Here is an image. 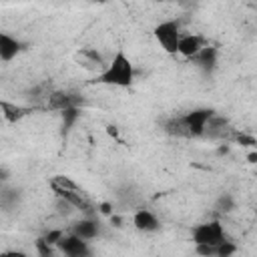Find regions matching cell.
<instances>
[{
  "instance_id": "2",
  "label": "cell",
  "mask_w": 257,
  "mask_h": 257,
  "mask_svg": "<svg viewBox=\"0 0 257 257\" xmlns=\"http://www.w3.org/2000/svg\"><path fill=\"white\" fill-rule=\"evenodd\" d=\"M135 64L131 56L124 52V48H116L106 66L94 74L92 82L94 84H106V86H116V88H131L135 84Z\"/></svg>"
},
{
  "instance_id": "8",
  "label": "cell",
  "mask_w": 257,
  "mask_h": 257,
  "mask_svg": "<svg viewBox=\"0 0 257 257\" xmlns=\"http://www.w3.org/2000/svg\"><path fill=\"white\" fill-rule=\"evenodd\" d=\"M70 231L86 241H92L100 235V221L94 215H82L78 221H74L70 225Z\"/></svg>"
},
{
  "instance_id": "7",
  "label": "cell",
  "mask_w": 257,
  "mask_h": 257,
  "mask_svg": "<svg viewBox=\"0 0 257 257\" xmlns=\"http://www.w3.org/2000/svg\"><path fill=\"white\" fill-rule=\"evenodd\" d=\"M82 102V98L74 92H68V90H50L46 94V106L50 110H68V108H78Z\"/></svg>"
},
{
  "instance_id": "5",
  "label": "cell",
  "mask_w": 257,
  "mask_h": 257,
  "mask_svg": "<svg viewBox=\"0 0 257 257\" xmlns=\"http://www.w3.org/2000/svg\"><path fill=\"white\" fill-rule=\"evenodd\" d=\"M153 36L157 44L167 52V54H177L179 52V40L183 36L179 20H161L153 28Z\"/></svg>"
},
{
  "instance_id": "21",
  "label": "cell",
  "mask_w": 257,
  "mask_h": 257,
  "mask_svg": "<svg viewBox=\"0 0 257 257\" xmlns=\"http://www.w3.org/2000/svg\"><path fill=\"white\" fill-rule=\"evenodd\" d=\"M62 235H64V231H62V229H50V231H46L42 237H44L50 245H54V247H56V243L60 241V237H62Z\"/></svg>"
},
{
  "instance_id": "14",
  "label": "cell",
  "mask_w": 257,
  "mask_h": 257,
  "mask_svg": "<svg viewBox=\"0 0 257 257\" xmlns=\"http://www.w3.org/2000/svg\"><path fill=\"white\" fill-rule=\"evenodd\" d=\"M0 108H2V116L6 122H20L24 116L30 114V108L28 106H22V104H16V102H8V100H2L0 102Z\"/></svg>"
},
{
  "instance_id": "13",
  "label": "cell",
  "mask_w": 257,
  "mask_h": 257,
  "mask_svg": "<svg viewBox=\"0 0 257 257\" xmlns=\"http://www.w3.org/2000/svg\"><path fill=\"white\" fill-rule=\"evenodd\" d=\"M217 60H219V50H217L215 46H211V44H205V48L193 58V62H195L203 72H211V70H215Z\"/></svg>"
},
{
  "instance_id": "19",
  "label": "cell",
  "mask_w": 257,
  "mask_h": 257,
  "mask_svg": "<svg viewBox=\"0 0 257 257\" xmlns=\"http://www.w3.org/2000/svg\"><path fill=\"white\" fill-rule=\"evenodd\" d=\"M233 253H237V245L231 239H225L223 243L217 245V257H229Z\"/></svg>"
},
{
  "instance_id": "23",
  "label": "cell",
  "mask_w": 257,
  "mask_h": 257,
  "mask_svg": "<svg viewBox=\"0 0 257 257\" xmlns=\"http://www.w3.org/2000/svg\"><path fill=\"white\" fill-rule=\"evenodd\" d=\"M106 133H108L110 137H114V139H118V128H116L114 124H108V126H106Z\"/></svg>"
},
{
  "instance_id": "24",
  "label": "cell",
  "mask_w": 257,
  "mask_h": 257,
  "mask_svg": "<svg viewBox=\"0 0 257 257\" xmlns=\"http://www.w3.org/2000/svg\"><path fill=\"white\" fill-rule=\"evenodd\" d=\"M247 161H249V163H253V165H255V163H257V151H251V153H249V155H247Z\"/></svg>"
},
{
  "instance_id": "18",
  "label": "cell",
  "mask_w": 257,
  "mask_h": 257,
  "mask_svg": "<svg viewBox=\"0 0 257 257\" xmlns=\"http://www.w3.org/2000/svg\"><path fill=\"white\" fill-rule=\"evenodd\" d=\"M34 245H36V251H38V255H40V257H50L54 251H58V249H56L54 245H50L44 237H38Z\"/></svg>"
},
{
  "instance_id": "20",
  "label": "cell",
  "mask_w": 257,
  "mask_h": 257,
  "mask_svg": "<svg viewBox=\"0 0 257 257\" xmlns=\"http://www.w3.org/2000/svg\"><path fill=\"white\" fill-rule=\"evenodd\" d=\"M60 114H62V126L70 128L78 118V108H68V110H62Z\"/></svg>"
},
{
  "instance_id": "9",
  "label": "cell",
  "mask_w": 257,
  "mask_h": 257,
  "mask_svg": "<svg viewBox=\"0 0 257 257\" xmlns=\"http://www.w3.org/2000/svg\"><path fill=\"white\" fill-rule=\"evenodd\" d=\"M131 221H133V227L141 233H155L161 229V221L151 209H137Z\"/></svg>"
},
{
  "instance_id": "1",
  "label": "cell",
  "mask_w": 257,
  "mask_h": 257,
  "mask_svg": "<svg viewBox=\"0 0 257 257\" xmlns=\"http://www.w3.org/2000/svg\"><path fill=\"white\" fill-rule=\"evenodd\" d=\"M213 108H193L183 114H173L163 120V131L177 139H201L207 133L209 120L213 118Z\"/></svg>"
},
{
  "instance_id": "17",
  "label": "cell",
  "mask_w": 257,
  "mask_h": 257,
  "mask_svg": "<svg viewBox=\"0 0 257 257\" xmlns=\"http://www.w3.org/2000/svg\"><path fill=\"white\" fill-rule=\"evenodd\" d=\"M231 139H233L235 143H239L241 147H253V149H257V139H255V137H251V135H247V133L233 131Z\"/></svg>"
},
{
  "instance_id": "25",
  "label": "cell",
  "mask_w": 257,
  "mask_h": 257,
  "mask_svg": "<svg viewBox=\"0 0 257 257\" xmlns=\"http://www.w3.org/2000/svg\"><path fill=\"white\" fill-rule=\"evenodd\" d=\"M151 2H171V0H151Z\"/></svg>"
},
{
  "instance_id": "4",
  "label": "cell",
  "mask_w": 257,
  "mask_h": 257,
  "mask_svg": "<svg viewBox=\"0 0 257 257\" xmlns=\"http://www.w3.org/2000/svg\"><path fill=\"white\" fill-rule=\"evenodd\" d=\"M225 239H229V237H227L225 227L219 219L203 221L191 229V241L195 247H217Z\"/></svg>"
},
{
  "instance_id": "6",
  "label": "cell",
  "mask_w": 257,
  "mask_h": 257,
  "mask_svg": "<svg viewBox=\"0 0 257 257\" xmlns=\"http://www.w3.org/2000/svg\"><path fill=\"white\" fill-rule=\"evenodd\" d=\"M88 243L90 241H86V239L78 237L76 233L68 231L60 237V241L56 243V249H58V253H62L66 257H88L92 253Z\"/></svg>"
},
{
  "instance_id": "16",
  "label": "cell",
  "mask_w": 257,
  "mask_h": 257,
  "mask_svg": "<svg viewBox=\"0 0 257 257\" xmlns=\"http://www.w3.org/2000/svg\"><path fill=\"white\" fill-rule=\"evenodd\" d=\"M215 209H217L219 213L229 215V213H233V211L237 209V199H235L231 193H221V195L217 197V201H215Z\"/></svg>"
},
{
  "instance_id": "12",
  "label": "cell",
  "mask_w": 257,
  "mask_h": 257,
  "mask_svg": "<svg viewBox=\"0 0 257 257\" xmlns=\"http://www.w3.org/2000/svg\"><path fill=\"white\" fill-rule=\"evenodd\" d=\"M74 58H76L86 70H98V72H100V70L106 66V62L102 60L100 52H96V48H80Z\"/></svg>"
},
{
  "instance_id": "3",
  "label": "cell",
  "mask_w": 257,
  "mask_h": 257,
  "mask_svg": "<svg viewBox=\"0 0 257 257\" xmlns=\"http://www.w3.org/2000/svg\"><path fill=\"white\" fill-rule=\"evenodd\" d=\"M48 185H50L52 193L58 199H64L68 205H72L74 211H80L82 215H96L98 213V209L90 201V197L68 175H54V177H50Z\"/></svg>"
},
{
  "instance_id": "10",
  "label": "cell",
  "mask_w": 257,
  "mask_h": 257,
  "mask_svg": "<svg viewBox=\"0 0 257 257\" xmlns=\"http://www.w3.org/2000/svg\"><path fill=\"white\" fill-rule=\"evenodd\" d=\"M24 48H26V44L20 38H16L8 32H0V60L2 62L14 60Z\"/></svg>"
},
{
  "instance_id": "11",
  "label": "cell",
  "mask_w": 257,
  "mask_h": 257,
  "mask_svg": "<svg viewBox=\"0 0 257 257\" xmlns=\"http://www.w3.org/2000/svg\"><path fill=\"white\" fill-rule=\"evenodd\" d=\"M205 48V38L201 34H183L179 40V52L183 58H195Z\"/></svg>"
},
{
  "instance_id": "15",
  "label": "cell",
  "mask_w": 257,
  "mask_h": 257,
  "mask_svg": "<svg viewBox=\"0 0 257 257\" xmlns=\"http://www.w3.org/2000/svg\"><path fill=\"white\" fill-rule=\"evenodd\" d=\"M20 197H22V191H20V189H10V187L4 183L2 193H0V205L8 211V209H12V207H16V205H18Z\"/></svg>"
},
{
  "instance_id": "26",
  "label": "cell",
  "mask_w": 257,
  "mask_h": 257,
  "mask_svg": "<svg viewBox=\"0 0 257 257\" xmlns=\"http://www.w3.org/2000/svg\"><path fill=\"white\" fill-rule=\"evenodd\" d=\"M255 197H257V191H255Z\"/></svg>"
},
{
  "instance_id": "22",
  "label": "cell",
  "mask_w": 257,
  "mask_h": 257,
  "mask_svg": "<svg viewBox=\"0 0 257 257\" xmlns=\"http://www.w3.org/2000/svg\"><path fill=\"white\" fill-rule=\"evenodd\" d=\"M96 209H98V213H104V215H112V205H110V203H100Z\"/></svg>"
}]
</instances>
